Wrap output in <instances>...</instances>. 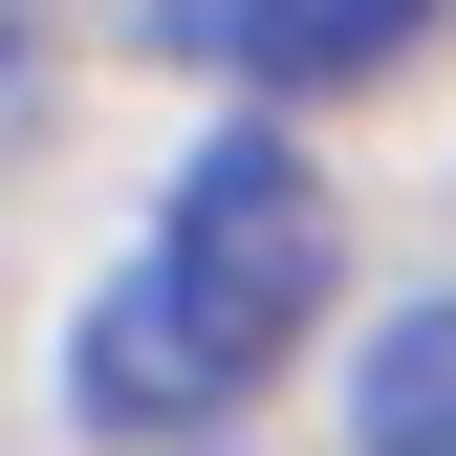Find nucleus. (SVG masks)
<instances>
[{"mask_svg": "<svg viewBox=\"0 0 456 456\" xmlns=\"http://www.w3.org/2000/svg\"><path fill=\"white\" fill-rule=\"evenodd\" d=\"M348 456H456V305H391L348 370Z\"/></svg>", "mask_w": 456, "mask_h": 456, "instance_id": "7ed1b4c3", "label": "nucleus"}, {"mask_svg": "<svg viewBox=\"0 0 456 456\" xmlns=\"http://www.w3.org/2000/svg\"><path fill=\"white\" fill-rule=\"evenodd\" d=\"M326 282H348V196H326L305 131H196L175 196H152V240L87 282L66 326V413L131 435V456H196L240 391L326 326Z\"/></svg>", "mask_w": 456, "mask_h": 456, "instance_id": "f257e3e1", "label": "nucleus"}, {"mask_svg": "<svg viewBox=\"0 0 456 456\" xmlns=\"http://www.w3.org/2000/svg\"><path fill=\"white\" fill-rule=\"evenodd\" d=\"M22 131H44V44H22V0H0V175H22Z\"/></svg>", "mask_w": 456, "mask_h": 456, "instance_id": "20e7f679", "label": "nucleus"}, {"mask_svg": "<svg viewBox=\"0 0 456 456\" xmlns=\"http://www.w3.org/2000/svg\"><path fill=\"white\" fill-rule=\"evenodd\" d=\"M435 22H456V0H152V44H175V66H217V87H261V109L391 87Z\"/></svg>", "mask_w": 456, "mask_h": 456, "instance_id": "f03ea898", "label": "nucleus"}]
</instances>
